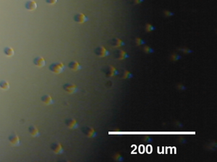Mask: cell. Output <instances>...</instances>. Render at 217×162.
I'll use <instances>...</instances> for the list:
<instances>
[{"label":"cell","mask_w":217,"mask_h":162,"mask_svg":"<svg viewBox=\"0 0 217 162\" xmlns=\"http://www.w3.org/2000/svg\"><path fill=\"white\" fill-rule=\"evenodd\" d=\"M65 124L70 129H76L79 127V124L77 123V120L75 119H67L65 120Z\"/></svg>","instance_id":"obj_8"},{"label":"cell","mask_w":217,"mask_h":162,"mask_svg":"<svg viewBox=\"0 0 217 162\" xmlns=\"http://www.w3.org/2000/svg\"><path fill=\"white\" fill-rule=\"evenodd\" d=\"M171 60L172 61H178L181 58V56H180L179 54H177V53H174L171 56Z\"/></svg>","instance_id":"obj_23"},{"label":"cell","mask_w":217,"mask_h":162,"mask_svg":"<svg viewBox=\"0 0 217 162\" xmlns=\"http://www.w3.org/2000/svg\"><path fill=\"white\" fill-rule=\"evenodd\" d=\"M96 56H99V57H106L109 55V52L108 50H106L104 47L103 46H100L98 47L95 49L94 50Z\"/></svg>","instance_id":"obj_4"},{"label":"cell","mask_w":217,"mask_h":162,"mask_svg":"<svg viewBox=\"0 0 217 162\" xmlns=\"http://www.w3.org/2000/svg\"><path fill=\"white\" fill-rule=\"evenodd\" d=\"M51 149L56 154H62L64 152L62 145L59 143H54L51 145Z\"/></svg>","instance_id":"obj_7"},{"label":"cell","mask_w":217,"mask_h":162,"mask_svg":"<svg viewBox=\"0 0 217 162\" xmlns=\"http://www.w3.org/2000/svg\"><path fill=\"white\" fill-rule=\"evenodd\" d=\"M63 89L66 92H67L69 94H74V93L77 92V91H78L77 87L76 85L73 84H71V83L65 84L63 86Z\"/></svg>","instance_id":"obj_2"},{"label":"cell","mask_w":217,"mask_h":162,"mask_svg":"<svg viewBox=\"0 0 217 162\" xmlns=\"http://www.w3.org/2000/svg\"><path fill=\"white\" fill-rule=\"evenodd\" d=\"M57 0H46V2L49 4H56Z\"/></svg>","instance_id":"obj_29"},{"label":"cell","mask_w":217,"mask_h":162,"mask_svg":"<svg viewBox=\"0 0 217 162\" xmlns=\"http://www.w3.org/2000/svg\"><path fill=\"white\" fill-rule=\"evenodd\" d=\"M177 89H180V90H185V89H186V87H185V86H184L182 84H178L177 85Z\"/></svg>","instance_id":"obj_28"},{"label":"cell","mask_w":217,"mask_h":162,"mask_svg":"<svg viewBox=\"0 0 217 162\" xmlns=\"http://www.w3.org/2000/svg\"><path fill=\"white\" fill-rule=\"evenodd\" d=\"M0 88L4 90H7L9 88V84L7 81L1 80L0 81Z\"/></svg>","instance_id":"obj_18"},{"label":"cell","mask_w":217,"mask_h":162,"mask_svg":"<svg viewBox=\"0 0 217 162\" xmlns=\"http://www.w3.org/2000/svg\"><path fill=\"white\" fill-rule=\"evenodd\" d=\"M135 43L137 45H143L146 43V41L141 38H139V37H137L135 39Z\"/></svg>","instance_id":"obj_24"},{"label":"cell","mask_w":217,"mask_h":162,"mask_svg":"<svg viewBox=\"0 0 217 162\" xmlns=\"http://www.w3.org/2000/svg\"><path fill=\"white\" fill-rule=\"evenodd\" d=\"M179 141H180V143H185L186 142V140H185V138H180L179 139Z\"/></svg>","instance_id":"obj_31"},{"label":"cell","mask_w":217,"mask_h":162,"mask_svg":"<svg viewBox=\"0 0 217 162\" xmlns=\"http://www.w3.org/2000/svg\"><path fill=\"white\" fill-rule=\"evenodd\" d=\"M143 141L146 143H152L154 139L152 138L151 136H148V135H146V136H143V138H142Z\"/></svg>","instance_id":"obj_21"},{"label":"cell","mask_w":217,"mask_h":162,"mask_svg":"<svg viewBox=\"0 0 217 162\" xmlns=\"http://www.w3.org/2000/svg\"><path fill=\"white\" fill-rule=\"evenodd\" d=\"M68 67L72 71H79L82 69V66L80 65V63L75 61H72L71 62H70L68 64Z\"/></svg>","instance_id":"obj_12"},{"label":"cell","mask_w":217,"mask_h":162,"mask_svg":"<svg viewBox=\"0 0 217 162\" xmlns=\"http://www.w3.org/2000/svg\"><path fill=\"white\" fill-rule=\"evenodd\" d=\"M112 45L113 47H122V46L125 45V43L119 38H114L112 40Z\"/></svg>","instance_id":"obj_16"},{"label":"cell","mask_w":217,"mask_h":162,"mask_svg":"<svg viewBox=\"0 0 217 162\" xmlns=\"http://www.w3.org/2000/svg\"><path fill=\"white\" fill-rule=\"evenodd\" d=\"M8 140L9 141V143L14 146H18L20 145V138L17 136V135H16L14 133H12L11 135L9 136L8 137Z\"/></svg>","instance_id":"obj_5"},{"label":"cell","mask_w":217,"mask_h":162,"mask_svg":"<svg viewBox=\"0 0 217 162\" xmlns=\"http://www.w3.org/2000/svg\"><path fill=\"white\" fill-rule=\"evenodd\" d=\"M133 76V75L128 71L127 70H125L124 71V73L122 74V78L123 79H131L132 77Z\"/></svg>","instance_id":"obj_20"},{"label":"cell","mask_w":217,"mask_h":162,"mask_svg":"<svg viewBox=\"0 0 217 162\" xmlns=\"http://www.w3.org/2000/svg\"><path fill=\"white\" fill-rule=\"evenodd\" d=\"M106 74L107 75V76H114L119 75V71L117 69L113 67L112 66H108V69L106 71Z\"/></svg>","instance_id":"obj_9"},{"label":"cell","mask_w":217,"mask_h":162,"mask_svg":"<svg viewBox=\"0 0 217 162\" xmlns=\"http://www.w3.org/2000/svg\"><path fill=\"white\" fill-rule=\"evenodd\" d=\"M4 53L7 56H8V57H11V56H12L14 55V50L12 48H10V47H5L4 48Z\"/></svg>","instance_id":"obj_17"},{"label":"cell","mask_w":217,"mask_h":162,"mask_svg":"<svg viewBox=\"0 0 217 162\" xmlns=\"http://www.w3.org/2000/svg\"><path fill=\"white\" fill-rule=\"evenodd\" d=\"M113 159L114 160H115L116 162H123L124 161V158L123 156L119 154V153H116L114 156H113Z\"/></svg>","instance_id":"obj_19"},{"label":"cell","mask_w":217,"mask_h":162,"mask_svg":"<svg viewBox=\"0 0 217 162\" xmlns=\"http://www.w3.org/2000/svg\"><path fill=\"white\" fill-rule=\"evenodd\" d=\"M49 69L52 71L53 73H55V74H61L62 73L64 70H65V66L64 65L61 63V62H59V63H51L49 67Z\"/></svg>","instance_id":"obj_1"},{"label":"cell","mask_w":217,"mask_h":162,"mask_svg":"<svg viewBox=\"0 0 217 162\" xmlns=\"http://www.w3.org/2000/svg\"><path fill=\"white\" fill-rule=\"evenodd\" d=\"M179 50L182 51L184 53H193V50H191L190 49H188V48H179Z\"/></svg>","instance_id":"obj_26"},{"label":"cell","mask_w":217,"mask_h":162,"mask_svg":"<svg viewBox=\"0 0 217 162\" xmlns=\"http://www.w3.org/2000/svg\"><path fill=\"white\" fill-rule=\"evenodd\" d=\"M82 131L88 138H96L97 136V132L93 128H91V127H84L82 129Z\"/></svg>","instance_id":"obj_3"},{"label":"cell","mask_w":217,"mask_h":162,"mask_svg":"<svg viewBox=\"0 0 217 162\" xmlns=\"http://www.w3.org/2000/svg\"><path fill=\"white\" fill-rule=\"evenodd\" d=\"M25 7L28 10L33 11V10H35L37 8V4L33 0H28V1H26V3L25 4Z\"/></svg>","instance_id":"obj_10"},{"label":"cell","mask_w":217,"mask_h":162,"mask_svg":"<svg viewBox=\"0 0 217 162\" xmlns=\"http://www.w3.org/2000/svg\"><path fill=\"white\" fill-rule=\"evenodd\" d=\"M41 101L45 104V105H52L54 104V100H52V98L51 97V96H49V94H45L43 96L41 97Z\"/></svg>","instance_id":"obj_14"},{"label":"cell","mask_w":217,"mask_h":162,"mask_svg":"<svg viewBox=\"0 0 217 162\" xmlns=\"http://www.w3.org/2000/svg\"><path fill=\"white\" fill-rule=\"evenodd\" d=\"M33 63L38 67H43L46 65V61L43 57H35L33 59Z\"/></svg>","instance_id":"obj_11"},{"label":"cell","mask_w":217,"mask_h":162,"mask_svg":"<svg viewBox=\"0 0 217 162\" xmlns=\"http://www.w3.org/2000/svg\"><path fill=\"white\" fill-rule=\"evenodd\" d=\"M164 15H165L166 17H172V16H173V15L175 14L172 12H170V11H168V10H165V11L164 12Z\"/></svg>","instance_id":"obj_27"},{"label":"cell","mask_w":217,"mask_h":162,"mask_svg":"<svg viewBox=\"0 0 217 162\" xmlns=\"http://www.w3.org/2000/svg\"><path fill=\"white\" fill-rule=\"evenodd\" d=\"M28 131H29L30 134L33 137L36 138V137H39V136H40V134H39V133H38V129H37V128H35V126H34V125H30V126H29V128H28Z\"/></svg>","instance_id":"obj_15"},{"label":"cell","mask_w":217,"mask_h":162,"mask_svg":"<svg viewBox=\"0 0 217 162\" xmlns=\"http://www.w3.org/2000/svg\"><path fill=\"white\" fill-rule=\"evenodd\" d=\"M116 57L119 60H124L129 58V55L122 50H119L116 51Z\"/></svg>","instance_id":"obj_13"},{"label":"cell","mask_w":217,"mask_h":162,"mask_svg":"<svg viewBox=\"0 0 217 162\" xmlns=\"http://www.w3.org/2000/svg\"><path fill=\"white\" fill-rule=\"evenodd\" d=\"M143 50L146 53H152L154 52V50L151 48H150L149 46L148 45H146L143 47Z\"/></svg>","instance_id":"obj_25"},{"label":"cell","mask_w":217,"mask_h":162,"mask_svg":"<svg viewBox=\"0 0 217 162\" xmlns=\"http://www.w3.org/2000/svg\"><path fill=\"white\" fill-rule=\"evenodd\" d=\"M145 28H146V30L147 32H151V31H154L155 30V27L154 25H151V24H148V23H147L146 25V27Z\"/></svg>","instance_id":"obj_22"},{"label":"cell","mask_w":217,"mask_h":162,"mask_svg":"<svg viewBox=\"0 0 217 162\" xmlns=\"http://www.w3.org/2000/svg\"><path fill=\"white\" fill-rule=\"evenodd\" d=\"M88 20H89V18L83 13H78L74 16V21H75L76 22L80 23V24L84 23Z\"/></svg>","instance_id":"obj_6"},{"label":"cell","mask_w":217,"mask_h":162,"mask_svg":"<svg viewBox=\"0 0 217 162\" xmlns=\"http://www.w3.org/2000/svg\"><path fill=\"white\" fill-rule=\"evenodd\" d=\"M143 1H144V0H134V2H135V4H140V3H142Z\"/></svg>","instance_id":"obj_30"}]
</instances>
